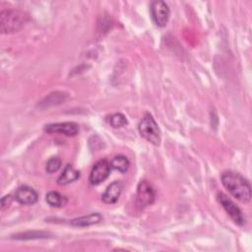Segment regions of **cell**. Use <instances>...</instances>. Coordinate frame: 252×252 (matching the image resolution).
Here are the masks:
<instances>
[{
    "label": "cell",
    "mask_w": 252,
    "mask_h": 252,
    "mask_svg": "<svg viewBox=\"0 0 252 252\" xmlns=\"http://www.w3.org/2000/svg\"><path fill=\"white\" fill-rule=\"evenodd\" d=\"M221 183L225 189L238 201L249 203L251 200V186L249 182L239 173L224 171L221 174Z\"/></svg>",
    "instance_id": "1"
},
{
    "label": "cell",
    "mask_w": 252,
    "mask_h": 252,
    "mask_svg": "<svg viewBox=\"0 0 252 252\" xmlns=\"http://www.w3.org/2000/svg\"><path fill=\"white\" fill-rule=\"evenodd\" d=\"M29 15L18 9H6L0 13L1 33H13L20 31L29 21Z\"/></svg>",
    "instance_id": "2"
},
{
    "label": "cell",
    "mask_w": 252,
    "mask_h": 252,
    "mask_svg": "<svg viewBox=\"0 0 252 252\" xmlns=\"http://www.w3.org/2000/svg\"><path fill=\"white\" fill-rule=\"evenodd\" d=\"M140 135L155 146L160 144V130L150 113H146L138 125Z\"/></svg>",
    "instance_id": "3"
},
{
    "label": "cell",
    "mask_w": 252,
    "mask_h": 252,
    "mask_svg": "<svg viewBox=\"0 0 252 252\" xmlns=\"http://www.w3.org/2000/svg\"><path fill=\"white\" fill-rule=\"evenodd\" d=\"M156 199L155 188L146 180L141 181L137 187L136 194V205L143 209L154 203Z\"/></svg>",
    "instance_id": "4"
},
{
    "label": "cell",
    "mask_w": 252,
    "mask_h": 252,
    "mask_svg": "<svg viewBox=\"0 0 252 252\" xmlns=\"http://www.w3.org/2000/svg\"><path fill=\"white\" fill-rule=\"evenodd\" d=\"M151 14L154 22L158 27H165L170 16L168 5L164 1L157 0L151 4Z\"/></svg>",
    "instance_id": "5"
},
{
    "label": "cell",
    "mask_w": 252,
    "mask_h": 252,
    "mask_svg": "<svg viewBox=\"0 0 252 252\" xmlns=\"http://www.w3.org/2000/svg\"><path fill=\"white\" fill-rule=\"evenodd\" d=\"M218 200L227 213V215L231 218V220L238 225H243L245 223V218L241 212V210L223 193H218Z\"/></svg>",
    "instance_id": "6"
},
{
    "label": "cell",
    "mask_w": 252,
    "mask_h": 252,
    "mask_svg": "<svg viewBox=\"0 0 252 252\" xmlns=\"http://www.w3.org/2000/svg\"><path fill=\"white\" fill-rule=\"evenodd\" d=\"M110 162L107 159H100L94 163L90 173V182L93 185H97L104 181L110 173Z\"/></svg>",
    "instance_id": "7"
},
{
    "label": "cell",
    "mask_w": 252,
    "mask_h": 252,
    "mask_svg": "<svg viewBox=\"0 0 252 252\" xmlns=\"http://www.w3.org/2000/svg\"><path fill=\"white\" fill-rule=\"evenodd\" d=\"M44 131L49 134H63L65 136H76L79 132V126L75 122L50 123L44 126Z\"/></svg>",
    "instance_id": "8"
},
{
    "label": "cell",
    "mask_w": 252,
    "mask_h": 252,
    "mask_svg": "<svg viewBox=\"0 0 252 252\" xmlns=\"http://www.w3.org/2000/svg\"><path fill=\"white\" fill-rule=\"evenodd\" d=\"M15 199L22 205H33L37 202L38 195L34 189L30 186H20L15 192Z\"/></svg>",
    "instance_id": "9"
},
{
    "label": "cell",
    "mask_w": 252,
    "mask_h": 252,
    "mask_svg": "<svg viewBox=\"0 0 252 252\" xmlns=\"http://www.w3.org/2000/svg\"><path fill=\"white\" fill-rule=\"evenodd\" d=\"M122 189H123V184L121 181H118V180L113 181L107 186L105 191L102 193L101 195L102 202L105 204L115 203L118 200L122 192Z\"/></svg>",
    "instance_id": "10"
},
{
    "label": "cell",
    "mask_w": 252,
    "mask_h": 252,
    "mask_svg": "<svg viewBox=\"0 0 252 252\" xmlns=\"http://www.w3.org/2000/svg\"><path fill=\"white\" fill-rule=\"evenodd\" d=\"M101 220H102V217H101L100 214L92 213V214H89L87 216H83V217L73 219L70 221V223H71V225L76 226V227H85V226H90V225H93V224H96Z\"/></svg>",
    "instance_id": "11"
},
{
    "label": "cell",
    "mask_w": 252,
    "mask_h": 252,
    "mask_svg": "<svg viewBox=\"0 0 252 252\" xmlns=\"http://www.w3.org/2000/svg\"><path fill=\"white\" fill-rule=\"evenodd\" d=\"M79 177H80V171L74 168L71 164H67L64 167L60 176L58 177L57 183L59 185H67L76 181L77 179H79Z\"/></svg>",
    "instance_id": "12"
},
{
    "label": "cell",
    "mask_w": 252,
    "mask_h": 252,
    "mask_svg": "<svg viewBox=\"0 0 252 252\" xmlns=\"http://www.w3.org/2000/svg\"><path fill=\"white\" fill-rule=\"evenodd\" d=\"M45 201L51 207L61 208L67 204L68 198L65 195H62L61 193H59L57 191H50L46 194Z\"/></svg>",
    "instance_id": "13"
},
{
    "label": "cell",
    "mask_w": 252,
    "mask_h": 252,
    "mask_svg": "<svg viewBox=\"0 0 252 252\" xmlns=\"http://www.w3.org/2000/svg\"><path fill=\"white\" fill-rule=\"evenodd\" d=\"M110 166L111 168L118 170L121 173H125L130 166V161L125 156L118 155V156H115L110 160Z\"/></svg>",
    "instance_id": "14"
},
{
    "label": "cell",
    "mask_w": 252,
    "mask_h": 252,
    "mask_svg": "<svg viewBox=\"0 0 252 252\" xmlns=\"http://www.w3.org/2000/svg\"><path fill=\"white\" fill-rule=\"evenodd\" d=\"M127 119L125 117L124 114L122 113H114L110 116V119H109V124L114 127V128H120V127H123L127 124Z\"/></svg>",
    "instance_id": "15"
},
{
    "label": "cell",
    "mask_w": 252,
    "mask_h": 252,
    "mask_svg": "<svg viewBox=\"0 0 252 252\" xmlns=\"http://www.w3.org/2000/svg\"><path fill=\"white\" fill-rule=\"evenodd\" d=\"M61 163H62V161L58 157H52L47 160L46 165H45V170L48 173L56 172L61 167Z\"/></svg>",
    "instance_id": "16"
},
{
    "label": "cell",
    "mask_w": 252,
    "mask_h": 252,
    "mask_svg": "<svg viewBox=\"0 0 252 252\" xmlns=\"http://www.w3.org/2000/svg\"><path fill=\"white\" fill-rule=\"evenodd\" d=\"M12 200H13V198H12L11 195H5L4 197H2V199H1V208L2 209L7 208L12 203Z\"/></svg>",
    "instance_id": "17"
}]
</instances>
